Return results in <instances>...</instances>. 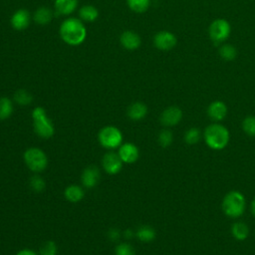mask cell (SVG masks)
<instances>
[{
	"instance_id": "36",
	"label": "cell",
	"mask_w": 255,
	"mask_h": 255,
	"mask_svg": "<svg viewBox=\"0 0 255 255\" xmlns=\"http://www.w3.org/2000/svg\"><path fill=\"white\" fill-rule=\"evenodd\" d=\"M250 209H251V212H252V214L255 216V197H254V198H253V200L251 201Z\"/></svg>"
},
{
	"instance_id": "24",
	"label": "cell",
	"mask_w": 255,
	"mask_h": 255,
	"mask_svg": "<svg viewBox=\"0 0 255 255\" xmlns=\"http://www.w3.org/2000/svg\"><path fill=\"white\" fill-rule=\"evenodd\" d=\"M13 113V102L8 97L0 98V120H7Z\"/></svg>"
},
{
	"instance_id": "7",
	"label": "cell",
	"mask_w": 255,
	"mask_h": 255,
	"mask_svg": "<svg viewBox=\"0 0 255 255\" xmlns=\"http://www.w3.org/2000/svg\"><path fill=\"white\" fill-rule=\"evenodd\" d=\"M208 34L211 41L215 44L223 43L229 38L231 34L230 23L223 18L215 19L209 25Z\"/></svg>"
},
{
	"instance_id": "23",
	"label": "cell",
	"mask_w": 255,
	"mask_h": 255,
	"mask_svg": "<svg viewBox=\"0 0 255 255\" xmlns=\"http://www.w3.org/2000/svg\"><path fill=\"white\" fill-rule=\"evenodd\" d=\"M13 101L22 107L29 106L33 102V96L25 89L17 90L13 95Z\"/></svg>"
},
{
	"instance_id": "9",
	"label": "cell",
	"mask_w": 255,
	"mask_h": 255,
	"mask_svg": "<svg viewBox=\"0 0 255 255\" xmlns=\"http://www.w3.org/2000/svg\"><path fill=\"white\" fill-rule=\"evenodd\" d=\"M123 164L124 162L118 152H115L113 150L105 153L102 158V166L104 170L111 175L118 174L122 170Z\"/></svg>"
},
{
	"instance_id": "3",
	"label": "cell",
	"mask_w": 255,
	"mask_h": 255,
	"mask_svg": "<svg viewBox=\"0 0 255 255\" xmlns=\"http://www.w3.org/2000/svg\"><path fill=\"white\" fill-rule=\"evenodd\" d=\"M32 122L35 133L42 138H50L55 132L54 125L42 107H36L32 111Z\"/></svg>"
},
{
	"instance_id": "34",
	"label": "cell",
	"mask_w": 255,
	"mask_h": 255,
	"mask_svg": "<svg viewBox=\"0 0 255 255\" xmlns=\"http://www.w3.org/2000/svg\"><path fill=\"white\" fill-rule=\"evenodd\" d=\"M15 255H38V254L34 250H32V249L25 248V249H22V250L18 251Z\"/></svg>"
},
{
	"instance_id": "28",
	"label": "cell",
	"mask_w": 255,
	"mask_h": 255,
	"mask_svg": "<svg viewBox=\"0 0 255 255\" xmlns=\"http://www.w3.org/2000/svg\"><path fill=\"white\" fill-rule=\"evenodd\" d=\"M29 185L33 191L41 192L45 189L46 183L42 176H40L38 173H35L33 176H31L29 180Z\"/></svg>"
},
{
	"instance_id": "21",
	"label": "cell",
	"mask_w": 255,
	"mask_h": 255,
	"mask_svg": "<svg viewBox=\"0 0 255 255\" xmlns=\"http://www.w3.org/2000/svg\"><path fill=\"white\" fill-rule=\"evenodd\" d=\"M135 236L141 242H150L155 238V230L149 225H141L135 231Z\"/></svg>"
},
{
	"instance_id": "13",
	"label": "cell",
	"mask_w": 255,
	"mask_h": 255,
	"mask_svg": "<svg viewBox=\"0 0 255 255\" xmlns=\"http://www.w3.org/2000/svg\"><path fill=\"white\" fill-rule=\"evenodd\" d=\"M118 154L124 163H133L139 157V150L134 143L124 142L120 145Z\"/></svg>"
},
{
	"instance_id": "17",
	"label": "cell",
	"mask_w": 255,
	"mask_h": 255,
	"mask_svg": "<svg viewBox=\"0 0 255 255\" xmlns=\"http://www.w3.org/2000/svg\"><path fill=\"white\" fill-rule=\"evenodd\" d=\"M54 15V10H51L49 7L46 6H41L36 9L32 16V19L36 24L40 26H46L50 24V22L53 20Z\"/></svg>"
},
{
	"instance_id": "14",
	"label": "cell",
	"mask_w": 255,
	"mask_h": 255,
	"mask_svg": "<svg viewBox=\"0 0 255 255\" xmlns=\"http://www.w3.org/2000/svg\"><path fill=\"white\" fill-rule=\"evenodd\" d=\"M101 177V173L100 170L97 166L91 165L86 167L82 174H81V181H82V185L86 188H94Z\"/></svg>"
},
{
	"instance_id": "25",
	"label": "cell",
	"mask_w": 255,
	"mask_h": 255,
	"mask_svg": "<svg viewBox=\"0 0 255 255\" xmlns=\"http://www.w3.org/2000/svg\"><path fill=\"white\" fill-rule=\"evenodd\" d=\"M128 7L134 13H143L148 10L151 0H126Z\"/></svg>"
},
{
	"instance_id": "32",
	"label": "cell",
	"mask_w": 255,
	"mask_h": 255,
	"mask_svg": "<svg viewBox=\"0 0 255 255\" xmlns=\"http://www.w3.org/2000/svg\"><path fill=\"white\" fill-rule=\"evenodd\" d=\"M58 247L54 241L45 242L40 248V255H57Z\"/></svg>"
},
{
	"instance_id": "10",
	"label": "cell",
	"mask_w": 255,
	"mask_h": 255,
	"mask_svg": "<svg viewBox=\"0 0 255 255\" xmlns=\"http://www.w3.org/2000/svg\"><path fill=\"white\" fill-rule=\"evenodd\" d=\"M182 116L183 114L180 108L176 106H170L161 112L159 116V122L164 127H174L179 124Z\"/></svg>"
},
{
	"instance_id": "27",
	"label": "cell",
	"mask_w": 255,
	"mask_h": 255,
	"mask_svg": "<svg viewBox=\"0 0 255 255\" xmlns=\"http://www.w3.org/2000/svg\"><path fill=\"white\" fill-rule=\"evenodd\" d=\"M173 140V134L169 129H162L159 131L157 136V141L159 145L163 148L168 147Z\"/></svg>"
},
{
	"instance_id": "16",
	"label": "cell",
	"mask_w": 255,
	"mask_h": 255,
	"mask_svg": "<svg viewBox=\"0 0 255 255\" xmlns=\"http://www.w3.org/2000/svg\"><path fill=\"white\" fill-rule=\"evenodd\" d=\"M207 115L213 122L222 121L227 115V107L222 101H213L207 108Z\"/></svg>"
},
{
	"instance_id": "15",
	"label": "cell",
	"mask_w": 255,
	"mask_h": 255,
	"mask_svg": "<svg viewBox=\"0 0 255 255\" xmlns=\"http://www.w3.org/2000/svg\"><path fill=\"white\" fill-rule=\"evenodd\" d=\"M78 7V0H55L54 13L56 16L69 17Z\"/></svg>"
},
{
	"instance_id": "11",
	"label": "cell",
	"mask_w": 255,
	"mask_h": 255,
	"mask_svg": "<svg viewBox=\"0 0 255 255\" xmlns=\"http://www.w3.org/2000/svg\"><path fill=\"white\" fill-rule=\"evenodd\" d=\"M31 20L32 16L30 12L24 8H20L12 14L10 18V24L14 30L23 31L29 27Z\"/></svg>"
},
{
	"instance_id": "29",
	"label": "cell",
	"mask_w": 255,
	"mask_h": 255,
	"mask_svg": "<svg viewBox=\"0 0 255 255\" xmlns=\"http://www.w3.org/2000/svg\"><path fill=\"white\" fill-rule=\"evenodd\" d=\"M242 128L249 136H255V116H248L242 122Z\"/></svg>"
},
{
	"instance_id": "2",
	"label": "cell",
	"mask_w": 255,
	"mask_h": 255,
	"mask_svg": "<svg viewBox=\"0 0 255 255\" xmlns=\"http://www.w3.org/2000/svg\"><path fill=\"white\" fill-rule=\"evenodd\" d=\"M205 143L215 150L223 149L229 142V130L221 124L214 123L207 126L203 133Z\"/></svg>"
},
{
	"instance_id": "20",
	"label": "cell",
	"mask_w": 255,
	"mask_h": 255,
	"mask_svg": "<svg viewBox=\"0 0 255 255\" xmlns=\"http://www.w3.org/2000/svg\"><path fill=\"white\" fill-rule=\"evenodd\" d=\"M64 196L68 201L76 203L81 201L84 198L85 191L82 186L77 184H71L65 188Z\"/></svg>"
},
{
	"instance_id": "35",
	"label": "cell",
	"mask_w": 255,
	"mask_h": 255,
	"mask_svg": "<svg viewBox=\"0 0 255 255\" xmlns=\"http://www.w3.org/2000/svg\"><path fill=\"white\" fill-rule=\"evenodd\" d=\"M134 235H135V233H134L131 229H126V230L124 231V237L127 238V239H130V238H132Z\"/></svg>"
},
{
	"instance_id": "6",
	"label": "cell",
	"mask_w": 255,
	"mask_h": 255,
	"mask_svg": "<svg viewBox=\"0 0 255 255\" xmlns=\"http://www.w3.org/2000/svg\"><path fill=\"white\" fill-rule=\"evenodd\" d=\"M123 138L124 136L121 129L115 126H106L101 128L98 133L100 144L109 150L119 148L123 143Z\"/></svg>"
},
{
	"instance_id": "8",
	"label": "cell",
	"mask_w": 255,
	"mask_h": 255,
	"mask_svg": "<svg viewBox=\"0 0 255 255\" xmlns=\"http://www.w3.org/2000/svg\"><path fill=\"white\" fill-rule=\"evenodd\" d=\"M152 42L157 50L170 51L176 46L177 38L172 32L167 30H161L153 36Z\"/></svg>"
},
{
	"instance_id": "31",
	"label": "cell",
	"mask_w": 255,
	"mask_h": 255,
	"mask_svg": "<svg viewBox=\"0 0 255 255\" xmlns=\"http://www.w3.org/2000/svg\"><path fill=\"white\" fill-rule=\"evenodd\" d=\"M115 255H135V250L129 243H119L115 248Z\"/></svg>"
},
{
	"instance_id": "33",
	"label": "cell",
	"mask_w": 255,
	"mask_h": 255,
	"mask_svg": "<svg viewBox=\"0 0 255 255\" xmlns=\"http://www.w3.org/2000/svg\"><path fill=\"white\" fill-rule=\"evenodd\" d=\"M121 232L119 229L117 228H111L109 231H108V237L111 241L113 242H116L118 241L120 238H121Z\"/></svg>"
},
{
	"instance_id": "30",
	"label": "cell",
	"mask_w": 255,
	"mask_h": 255,
	"mask_svg": "<svg viewBox=\"0 0 255 255\" xmlns=\"http://www.w3.org/2000/svg\"><path fill=\"white\" fill-rule=\"evenodd\" d=\"M200 138V130L197 128H190L184 133V141L188 144H195Z\"/></svg>"
},
{
	"instance_id": "12",
	"label": "cell",
	"mask_w": 255,
	"mask_h": 255,
	"mask_svg": "<svg viewBox=\"0 0 255 255\" xmlns=\"http://www.w3.org/2000/svg\"><path fill=\"white\" fill-rule=\"evenodd\" d=\"M120 44L121 46L128 51H134L139 48L141 45L140 36L131 30H126L120 35Z\"/></svg>"
},
{
	"instance_id": "18",
	"label": "cell",
	"mask_w": 255,
	"mask_h": 255,
	"mask_svg": "<svg viewBox=\"0 0 255 255\" xmlns=\"http://www.w3.org/2000/svg\"><path fill=\"white\" fill-rule=\"evenodd\" d=\"M127 115L132 121H140L147 115V107L142 102H134L128 106Z\"/></svg>"
},
{
	"instance_id": "4",
	"label": "cell",
	"mask_w": 255,
	"mask_h": 255,
	"mask_svg": "<svg viewBox=\"0 0 255 255\" xmlns=\"http://www.w3.org/2000/svg\"><path fill=\"white\" fill-rule=\"evenodd\" d=\"M246 208L244 195L237 190L229 191L222 200V210L228 217L237 218L241 216Z\"/></svg>"
},
{
	"instance_id": "1",
	"label": "cell",
	"mask_w": 255,
	"mask_h": 255,
	"mask_svg": "<svg viewBox=\"0 0 255 255\" xmlns=\"http://www.w3.org/2000/svg\"><path fill=\"white\" fill-rule=\"evenodd\" d=\"M59 35L62 41L69 46H80L87 38V27L80 18L67 17L60 24Z\"/></svg>"
},
{
	"instance_id": "5",
	"label": "cell",
	"mask_w": 255,
	"mask_h": 255,
	"mask_svg": "<svg viewBox=\"0 0 255 255\" xmlns=\"http://www.w3.org/2000/svg\"><path fill=\"white\" fill-rule=\"evenodd\" d=\"M23 159L26 166L34 173L44 171L48 166V157L45 151L39 147H29L23 154Z\"/></svg>"
},
{
	"instance_id": "26",
	"label": "cell",
	"mask_w": 255,
	"mask_h": 255,
	"mask_svg": "<svg viewBox=\"0 0 255 255\" xmlns=\"http://www.w3.org/2000/svg\"><path fill=\"white\" fill-rule=\"evenodd\" d=\"M219 56L224 61H233L237 56V50L231 44H223L219 48Z\"/></svg>"
},
{
	"instance_id": "19",
	"label": "cell",
	"mask_w": 255,
	"mask_h": 255,
	"mask_svg": "<svg viewBox=\"0 0 255 255\" xmlns=\"http://www.w3.org/2000/svg\"><path fill=\"white\" fill-rule=\"evenodd\" d=\"M78 15H79V18L83 22L93 23L99 18V10L96 6L91 5V4H87V5L82 6L79 9Z\"/></svg>"
},
{
	"instance_id": "22",
	"label": "cell",
	"mask_w": 255,
	"mask_h": 255,
	"mask_svg": "<svg viewBox=\"0 0 255 255\" xmlns=\"http://www.w3.org/2000/svg\"><path fill=\"white\" fill-rule=\"evenodd\" d=\"M231 233L235 239H237L239 241H243L248 237L249 228L245 223L237 221L232 224Z\"/></svg>"
}]
</instances>
